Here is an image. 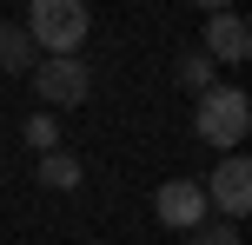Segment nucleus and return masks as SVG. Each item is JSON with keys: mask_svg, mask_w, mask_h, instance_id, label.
I'll use <instances>...</instances> for the list:
<instances>
[{"mask_svg": "<svg viewBox=\"0 0 252 245\" xmlns=\"http://www.w3.org/2000/svg\"><path fill=\"white\" fill-rule=\"evenodd\" d=\"M199 53L206 60H232L239 66L246 53H252V27H246V13H206V27H199Z\"/></svg>", "mask_w": 252, "mask_h": 245, "instance_id": "6", "label": "nucleus"}, {"mask_svg": "<svg viewBox=\"0 0 252 245\" xmlns=\"http://www.w3.org/2000/svg\"><path fill=\"white\" fill-rule=\"evenodd\" d=\"M173 73H179V86H186V93H213V60H206L199 47H192V53H179V66H173Z\"/></svg>", "mask_w": 252, "mask_h": 245, "instance_id": "9", "label": "nucleus"}, {"mask_svg": "<svg viewBox=\"0 0 252 245\" xmlns=\"http://www.w3.org/2000/svg\"><path fill=\"white\" fill-rule=\"evenodd\" d=\"M27 146H33V153H53V146H60V126H53V113H33V119H27Z\"/></svg>", "mask_w": 252, "mask_h": 245, "instance_id": "10", "label": "nucleus"}, {"mask_svg": "<svg viewBox=\"0 0 252 245\" xmlns=\"http://www.w3.org/2000/svg\"><path fill=\"white\" fill-rule=\"evenodd\" d=\"M153 212H159V225H173V232H192V225L206 219V192L199 179H159V192H153Z\"/></svg>", "mask_w": 252, "mask_h": 245, "instance_id": "5", "label": "nucleus"}, {"mask_svg": "<svg viewBox=\"0 0 252 245\" xmlns=\"http://www.w3.org/2000/svg\"><path fill=\"white\" fill-rule=\"evenodd\" d=\"M80 179H87V166H80V159L66 153V146H53V153H40V186H47V192H73Z\"/></svg>", "mask_w": 252, "mask_h": 245, "instance_id": "7", "label": "nucleus"}, {"mask_svg": "<svg viewBox=\"0 0 252 245\" xmlns=\"http://www.w3.org/2000/svg\"><path fill=\"white\" fill-rule=\"evenodd\" d=\"M192 133H199L206 146H226V153H239L246 133H252V100H246L239 86H213V93H199Z\"/></svg>", "mask_w": 252, "mask_h": 245, "instance_id": "2", "label": "nucleus"}, {"mask_svg": "<svg viewBox=\"0 0 252 245\" xmlns=\"http://www.w3.org/2000/svg\"><path fill=\"white\" fill-rule=\"evenodd\" d=\"M27 80H33V93H40L47 113H53V106H80V100L93 93V66L80 60V53H47Z\"/></svg>", "mask_w": 252, "mask_h": 245, "instance_id": "3", "label": "nucleus"}, {"mask_svg": "<svg viewBox=\"0 0 252 245\" xmlns=\"http://www.w3.org/2000/svg\"><path fill=\"white\" fill-rule=\"evenodd\" d=\"M199 192H206V206H219L226 219H246V206H252V159L226 153L213 166V179H199Z\"/></svg>", "mask_w": 252, "mask_h": 245, "instance_id": "4", "label": "nucleus"}, {"mask_svg": "<svg viewBox=\"0 0 252 245\" xmlns=\"http://www.w3.org/2000/svg\"><path fill=\"white\" fill-rule=\"evenodd\" d=\"M87 27H93L87 0H27V40H33V53H80Z\"/></svg>", "mask_w": 252, "mask_h": 245, "instance_id": "1", "label": "nucleus"}, {"mask_svg": "<svg viewBox=\"0 0 252 245\" xmlns=\"http://www.w3.org/2000/svg\"><path fill=\"white\" fill-rule=\"evenodd\" d=\"M186 245H239V225H232V219H226V225H206V219H199V225L186 232Z\"/></svg>", "mask_w": 252, "mask_h": 245, "instance_id": "11", "label": "nucleus"}, {"mask_svg": "<svg viewBox=\"0 0 252 245\" xmlns=\"http://www.w3.org/2000/svg\"><path fill=\"white\" fill-rule=\"evenodd\" d=\"M0 73H33V40H27V27L0 20Z\"/></svg>", "mask_w": 252, "mask_h": 245, "instance_id": "8", "label": "nucleus"}, {"mask_svg": "<svg viewBox=\"0 0 252 245\" xmlns=\"http://www.w3.org/2000/svg\"><path fill=\"white\" fill-rule=\"evenodd\" d=\"M192 7H199V13H226L232 0H192Z\"/></svg>", "mask_w": 252, "mask_h": 245, "instance_id": "12", "label": "nucleus"}]
</instances>
